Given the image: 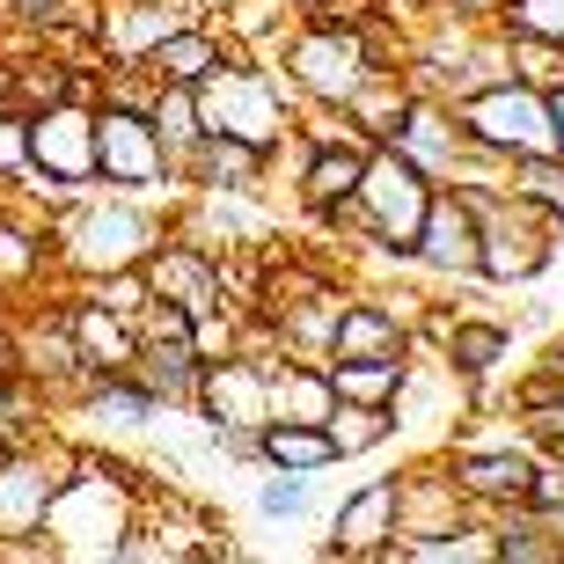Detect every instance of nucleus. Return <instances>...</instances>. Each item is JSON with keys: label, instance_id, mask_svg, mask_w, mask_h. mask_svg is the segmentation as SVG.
Returning a JSON list of instances; mask_svg holds the SVG:
<instances>
[{"label": "nucleus", "instance_id": "obj_1", "mask_svg": "<svg viewBox=\"0 0 564 564\" xmlns=\"http://www.w3.org/2000/svg\"><path fill=\"white\" fill-rule=\"evenodd\" d=\"M462 206L477 213V272L491 279H535L550 264V213L535 198H491L462 184Z\"/></svg>", "mask_w": 564, "mask_h": 564}, {"label": "nucleus", "instance_id": "obj_2", "mask_svg": "<svg viewBox=\"0 0 564 564\" xmlns=\"http://www.w3.org/2000/svg\"><path fill=\"white\" fill-rule=\"evenodd\" d=\"M469 140L491 147V154H557V118L535 88H491L462 110Z\"/></svg>", "mask_w": 564, "mask_h": 564}, {"label": "nucleus", "instance_id": "obj_3", "mask_svg": "<svg viewBox=\"0 0 564 564\" xmlns=\"http://www.w3.org/2000/svg\"><path fill=\"white\" fill-rule=\"evenodd\" d=\"M22 169L52 191L96 176V118H82V110H44V118H30V162Z\"/></svg>", "mask_w": 564, "mask_h": 564}, {"label": "nucleus", "instance_id": "obj_4", "mask_svg": "<svg viewBox=\"0 0 564 564\" xmlns=\"http://www.w3.org/2000/svg\"><path fill=\"white\" fill-rule=\"evenodd\" d=\"M352 198L375 213V228L389 235V250H411V235H419V220H425V184H419V169L403 162V154L359 169V191H352Z\"/></svg>", "mask_w": 564, "mask_h": 564}, {"label": "nucleus", "instance_id": "obj_5", "mask_svg": "<svg viewBox=\"0 0 564 564\" xmlns=\"http://www.w3.org/2000/svg\"><path fill=\"white\" fill-rule=\"evenodd\" d=\"M198 110H206L213 132H235V140H257V147L279 132V96H272L264 74H235V66H228V74H213Z\"/></svg>", "mask_w": 564, "mask_h": 564}, {"label": "nucleus", "instance_id": "obj_6", "mask_svg": "<svg viewBox=\"0 0 564 564\" xmlns=\"http://www.w3.org/2000/svg\"><path fill=\"white\" fill-rule=\"evenodd\" d=\"M66 242H74V264H88V272H126V264H140L147 242H154V228L132 206H104V213H82L66 228Z\"/></svg>", "mask_w": 564, "mask_h": 564}, {"label": "nucleus", "instance_id": "obj_7", "mask_svg": "<svg viewBox=\"0 0 564 564\" xmlns=\"http://www.w3.org/2000/svg\"><path fill=\"white\" fill-rule=\"evenodd\" d=\"M96 176H110V184H162V140H154V126L132 118V110L96 118Z\"/></svg>", "mask_w": 564, "mask_h": 564}, {"label": "nucleus", "instance_id": "obj_8", "mask_svg": "<svg viewBox=\"0 0 564 564\" xmlns=\"http://www.w3.org/2000/svg\"><path fill=\"white\" fill-rule=\"evenodd\" d=\"M198 397L220 425H264L272 419V367L250 359H213V375H198Z\"/></svg>", "mask_w": 564, "mask_h": 564}, {"label": "nucleus", "instance_id": "obj_9", "mask_svg": "<svg viewBox=\"0 0 564 564\" xmlns=\"http://www.w3.org/2000/svg\"><path fill=\"white\" fill-rule=\"evenodd\" d=\"M411 250H419L433 272H477V213L462 206V191L425 198V220H419V235H411Z\"/></svg>", "mask_w": 564, "mask_h": 564}, {"label": "nucleus", "instance_id": "obj_10", "mask_svg": "<svg viewBox=\"0 0 564 564\" xmlns=\"http://www.w3.org/2000/svg\"><path fill=\"white\" fill-rule=\"evenodd\" d=\"M293 74H301V88H315V96H330V104H345V96H359L367 88V52H359V37H345V30H330V37H308L301 52H293Z\"/></svg>", "mask_w": 564, "mask_h": 564}, {"label": "nucleus", "instance_id": "obj_11", "mask_svg": "<svg viewBox=\"0 0 564 564\" xmlns=\"http://www.w3.org/2000/svg\"><path fill=\"white\" fill-rule=\"evenodd\" d=\"M52 491H59V477H44L37 462L8 455V462H0V535L37 528L44 513H52Z\"/></svg>", "mask_w": 564, "mask_h": 564}, {"label": "nucleus", "instance_id": "obj_12", "mask_svg": "<svg viewBox=\"0 0 564 564\" xmlns=\"http://www.w3.org/2000/svg\"><path fill=\"white\" fill-rule=\"evenodd\" d=\"M257 455L279 462V469H323V462H337V440L315 419H264L257 425Z\"/></svg>", "mask_w": 564, "mask_h": 564}, {"label": "nucleus", "instance_id": "obj_13", "mask_svg": "<svg viewBox=\"0 0 564 564\" xmlns=\"http://www.w3.org/2000/svg\"><path fill=\"white\" fill-rule=\"evenodd\" d=\"M154 293L162 301H176V308H191V315H206L213 301H220V272H213L206 257H191V250H169V257H154Z\"/></svg>", "mask_w": 564, "mask_h": 564}, {"label": "nucleus", "instance_id": "obj_14", "mask_svg": "<svg viewBox=\"0 0 564 564\" xmlns=\"http://www.w3.org/2000/svg\"><path fill=\"white\" fill-rule=\"evenodd\" d=\"M455 484H462V491H477V499H513V506H528L535 462H528V455H462L455 462Z\"/></svg>", "mask_w": 564, "mask_h": 564}, {"label": "nucleus", "instance_id": "obj_15", "mask_svg": "<svg viewBox=\"0 0 564 564\" xmlns=\"http://www.w3.org/2000/svg\"><path fill=\"white\" fill-rule=\"evenodd\" d=\"M389 528H397V491H389V484H367V491L337 513V550H345V557L381 550V543H389Z\"/></svg>", "mask_w": 564, "mask_h": 564}, {"label": "nucleus", "instance_id": "obj_16", "mask_svg": "<svg viewBox=\"0 0 564 564\" xmlns=\"http://www.w3.org/2000/svg\"><path fill=\"white\" fill-rule=\"evenodd\" d=\"M397 352H403V330L381 308H345V315H337L330 359H397Z\"/></svg>", "mask_w": 564, "mask_h": 564}, {"label": "nucleus", "instance_id": "obj_17", "mask_svg": "<svg viewBox=\"0 0 564 564\" xmlns=\"http://www.w3.org/2000/svg\"><path fill=\"white\" fill-rule=\"evenodd\" d=\"M337 403H389L403 389V359H323Z\"/></svg>", "mask_w": 564, "mask_h": 564}, {"label": "nucleus", "instance_id": "obj_18", "mask_svg": "<svg viewBox=\"0 0 564 564\" xmlns=\"http://www.w3.org/2000/svg\"><path fill=\"white\" fill-rule=\"evenodd\" d=\"M74 352H82L96 375H118V367H132V337L110 323V308L104 315L82 308V315H74Z\"/></svg>", "mask_w": 564, "mask_h": 564}, {"label": "nucleus", "instance_id": "obj_19", "mask_svg": "<svg viewBox=\"0 0 564 564\" xmlns=\"http://www.w3.org/2000/svg\"><path fill=\"white\" fill-rule=\"evenodd\" d=\"M213 44L198 37V30H184V37H154V52H147V74H162V82H206L213 74Z\"/></svg>", "mask_w": 564, "mask_h": 564}, {"label": "nucleus", "instance_id": "obj_20", "mask_svg": "<svg viewBox=\"0 0 564 564\" xmlns=\"http://www.w3.org/2000/svg\"><path fill=\"white\" fill-rule=\"evenodd\" d=\"M257 162H264V147H257V140H235V132H213V140L198 147V169H206L213 184H250Z\"/></svg>", "mask_w": 564, "mask_h": 564}, {"label": "nucleus", "instance_id": "obj_21", "mask_svg": "<svg viewBox=\"0 0 564 564\" xmlns=\"http://www.w3.org/2000/svg\"><path fill=\"white\" fill-rule=\"evenodd\" d=\"M154 140H162V154H169V147L184 154V147L198 140V96H191V82H169V88H162V110H154Z\"/></svg>", "mask_w": 564, "mask_h": 564}, {"label": "nucleus", "instance_id": "obj_22", "mask_svg": "<svg viewBox=\"0 0 564 564\" xmlns=\"http://www.w3.org/2000/svg\"><path fill=\"white\" fill-rule=\"evenodd\" d=\"M447 352H455L462 375H491L506 359V330H491V323H455V330H447Z\"/></svg>", "mask_w": 564, "mask_h": 564}, {"label": "nucleus", "instance_id": "obj_23", "mask_svg": "<svg viewBox=\"0 0 564 564\" xmlns=\"http://www.w3.org/2000/svg\"><path fill=\"white\" fill-rule=\"evenodd\" d=\"M359 169H367V154H315V162H308V198H315V206L352 198V191H359Z\"/></svg>", "mask_w": 564, "mask_h": 564}, {"label": "nucleus", "instance_id": "obj_24", "mask_svg": "<svg viewBox=\"0 0 564 564\" xmlns=\"http://www.w3.org/2000/svg\"><path fill=\"white\" fill-rule=\"evenodd\" d=\"M88 403H96L104 419H118V425H147V419H154V389H126L118 375H96Z\"/></svg>", "mask_w": 564, "mask_h": 564}, {"label": "nucleus", "instance_id": "obj_25", "mask_svg": "<svg viewBox=\"0 0 564 564\" xmlns=\"http://www.w3.org/2000/svg\"><path fill=\"white\" fill-rule=\"evenodd\" d=\"M521 198H535L550 220H564V162L557 154H521Z\"/></svg>", "mask_w": 564, "mask_h": 564}, {"label": "nucleus", "instance_id": "obj_26", "mask_svg": "<svg viewBox=\"0 0 564 564\" xmlns=\"http://www.w3.org/2000/svg\"><path fill=\"white\" fill-rule=\"evenodd\" d=\"M389 433V419H381L375 403H345L330 419V440H337V455H359V447H375V440Z\"/></svg>", "mask_w": 564, "mask_h": 564}, {"label": "nucleus", "instance_id": "obj_27", "mask_svg": "<svg viewBox=\"0 0 564 564\" xmlns=\"http://www.w3.org/2000/svg\"><path fill=\"white\" fill-rule=\"evenodd\" d=\"M521 37H543V44H564V0H521L513 8Z\"/></svg>", "mask_w": 564, "mask_h": 564}, {"label": "nucleus", "instance_id": "obj_28", "mask_svg": "<svg viewBox=\"0 0 564 564\" xmlns=\"http://www.w3.org/2000/svg\"><path fill=\"white\" fill-rule=\"evenodd\" d=\"M301 499H308V469H286L264 484V513H301Z\"/></svg>", "mask_w": 564, "mask_h": 564}, {"label": "nucleus", "instance_id": "obj_29", "mask_svg": "<svg viewBox=\"0 0 564 564\" xmlns=\"http://www.w3.org/2000/svg\"><path fill=\"white\" fill-rule=\"evenodd\" d=\"M0 272H8V279L37 272V242H30L22 228H0Z\"/></svg>", "mask_w": 564, "mask_h": 564}, {"label": "nucleus", "instance_id": "obj_30", "mask_svg": "<svg viewBox=\"0 0 564 564\" xmlns=\"http://www.w3.org/2000/svg\"><path fill=\"white\" fill-rule=\"evenodd\" d=\"M30 162V118H0V169Z\"/></svg>", "mask_w": 564, "mask_h": 564}, {"label": "nucleus", "instance_id": "obj_31", "mask_svg": "<svg viewBox=\"0 0 564 564\" xmlns=\"http://www.w3.org/2000/svg\"><path fill=\"white\" fill-rule=\"evenodd\" d=\"M140 301H147V293L132 286V279H110V286H104V308H110V315H132Z\"/></svg>", "mask_w": 564, "mask_h": 564}, {"label": "nucleus", "instance_id": "obj_32", "mask_svg": "<svg viewBox=\"0 0 564 564\" xmlns=\"http://www.w3.org/2000/svg\"><path fill=\"white\" fill-rule=\"evenodd\" d=\"M22 15H37V22H59V15H66V0H22Z\"/></svg>", "mask_w": 564, "mask_h": 564}, {"label": "nucleus", "instance_id": "obj_33", "mask_svg": "<svg viewBox=\"0 0 564 564\" xmlns=\"http://www.w3.org/2000/svg\"><path fill=\"white\" fill-rule=\"evenodd\" d=\"M550 118H557V154H564V82H557V104H550Z\"/></svg>", "mask_w": 564, "mask_h": 564}, {"label": "nucleus", "instance_id": "obj_34", "mask_svg": "<svg viewBox=\"0 0 564 564\" xmlns=\"http://www.w3.org/2000/svg\"><path fill=\"white\" fill-rule=\"evenodd\" d=\"M455 8H462V15H469V8H484V0H455Z\"/></svg>", "mask_w": 564, "mask_h": 564}, {"label": "nucleus", "instance_id": "obj_35", "mask_svg": "<svg viewBox=\"0 0 564 564\" xmlns=\"http://www.w3.org/2000/svg\"><path fill=\"white\" fill-rule=\"evenodd\" d=\"M0 104H8V74H0Z\"/></svg>", "mask_w": 564, "mask_h": 564}]
</instances>
